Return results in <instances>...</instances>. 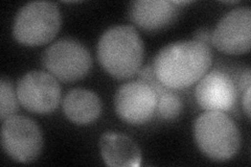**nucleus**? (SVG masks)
Masks as SVG:
<instances>
[{"label":"nucleus","mask_w":251,"mask_h":167,"mask_svg":"<svg viewBox=\"0 0 251 167\" xmlns=\"http://www.w3.org/2000/svg\"><path fill=\"white\" fill-rule=\"evenodd\" d=\"M251 44V10L237 7L224 15L211 31V45L228 54H243Z\"/></svg>","instance_id":"nucleus-9"},{"label":"nucleus","mask_w":251,"mask_h":167,"mask_svg":"<svg viewBox=\"0 0 251 167\" xmlns=\"http://www.w3.org/2000/svg\"><path fill=\"white\" fill-rule=\"evenodd\" d=\"M17 92H15L13 85L9 79L2 77L0 82V118L1 120L15 115L19 109Z\"/></svg>","instance_id":"nucleus-15"},{"label":"nucleus","mask_w":251,"mask_h":167,"mask_svg":"<svg viewBox=\"0 0 251 167\" xmlns=\"http://www.w3.org/2000/svg\"><path fill=\"white\" fill-rule=\"evenodd\" d=\"M251 84V75H250V70L247 69L246 72L243 73L240 77L239 81V87L242 91H246L248 88H250Z\"/></svg>","instance_id":"nucleus-17"},{"label":"nucleus","mask_w":251,"mask_h":167,"mask_svg":"<svg viewBox=\"0 0 251 167\" xmlns=\"http://www.w3.org/2000/svg\"><path fill=\"white\" fill-rule=\"evenodd\" d=\"M114 107L122 120L130 124H144L151 120L157 109L155 90L137 79L121 86L114 96Z\"/></svg>","instance_id":"nucleus-8"},{"label":"nucleus","mask_w":251,"mask_h":167,"mask_svg":"<svg viewBox=\"0 0 251 167\" xmlns=\"http://www.w3.org/2000/svg\"><path fill=\"white\" fill-rule=\"evenodd\" d=\"M243 108H244L245 113L247 117H250V93H251V87L246 91L243 92Z\"/></svg>","instance_id":"nucleus-18"},{"label":"nucleus","mask_w":251,"mask_h":167,"mask_svg":"<svg viewBox=\"0 0 251 167\" xmlns=\"http://www.w3.org/2000/svg\"><path fill=\"white\" fill-rule=\"evenodd\" d=\"M213 63L210 47L196 40L163 47L154 58L152 69L158 81L173 90L191 87L207 73Z\"/></svg>","instance_id":"nucleus-1"},{"label":"nucleus","mask_w":251,"mask_h":167,"mask_svg":"<svg viewBox=\"0 0 251 167\" xmlns=\"http://www.w3.org/2000/svg\"><path fill=\"white\" fill-rule=\"evenodd\" d=\"M195 40L209 46L211 44V31L206 28L199 29L195 33Z\"/></svg>","instance_id":"nucleus-16"},{"label":"nucleus","mask_w":251,"mask_h":167,"mask_svg":"<svg viewBox=\"0 0 251 167\" xmlns=\"http://www.w3.org/2000/svg\"><path fill=\"white\" fill-rule=\"evenodd\" d=\"M100 155L111 167H138L141 152L134 140L119 132H106L100 139Z\"/></svg>","instance_id":"nucleus-12"},{"label":"nucleus","mask_w":251,"mask_h":167,"mask_svg":"<svg viewBox=\"0 0 251 167\" xmlns=\"http://www.w3.org/2000/svg\"><path fill=\"white\" fill-rule=\"evenodd\" d=\"M138 79L148 83L155 90L157 96V113L164 120L176 119L182 110V102L179 95L173 90L162 85L156 78L152 66H146L139 70Z\"/></svg>","instance_id":"nucleus-14"},{"label":"nucleus","mask_w":251,"mask_h":167,"mask_svg":"<svg viewBox=\"0 0 251 167\" xmlns=\"http://www.w3.org/2000/svg\"><path fill=\"white\" fill-rule=\"evenodd\" d=\"M18 100L23 108L37 114L53 112L61 100V87L57 78L44 71H30L17 86Z\"/></svg>","instance_id":"nucleus-7"},{"label":"nucleus","mask_w":251,"mask_h":167,"mask_svg":"<svg viewBox=\"0 0 251 167\" xmlns=\"http://www.w3.org/2000/svg\"><path fill=\"white\" fill-rule=\"evenodd\" d=\"M62 16L58 5L50 1H34L22 6L13 24L16 41L25 46L50 42L61 28Z\"/></svg>","instance_id":"nucleus-4"},{"label":"nucleus","mask_w":251,"mask_h":167,"mask_svg":"<svg viewBox=\"0 0 251 167\" xmlns=\"http://www.w3.org/2000/svg\"><path fill=\"white\" fill-rule=\"evenodd\" d=\"M194 132L198 147L211 160L228 161L239 152L240 131L232 119L224 112H204L196 119Z\"/></svg>","instance_id":"nucleus-3"},{"label":"nucleus","mask_w":251,"mask_h":167,"mask_svg":"<svg viewBox=\"0 0 251 167\" xmlns=\"http://www.w3.org/2000/svg\"><path fill=\"white\" fill-rule=\"evenodd\" d=\"M238 87L223 71L213 70L204 75L196 87L195 96L198 105L205 111L227 112L235 105Z\"/></svg>","instance_id":"nucleus-10"},{"label":"nucleus","mask_w":251,"mask_h":167,"mask_svg":"<svg viewBox=\"0 0 251 167\" xmlns=\"http://www.w3.org/2000/svg\"><path fill=\"white\" fill-rule=\"evenodd\" d=\"M179 6L175 1L168 0H138L131 2L129 18L139 28L158 30L175 20Z\"/></svg>","instance_id":"nucleus-11"},{"label":"nucleus","mask_w":251,"mask_h":167,"mask_svg":"<svg viewBox=\"0 0 251 167\" xmlns=\"http://www.w3.org/2000/svg\"><path fill=\"white\" fill-rule=\"evenodd\" d=\"M42 63L59 81L72 83L88 74L92 61L88 49L81 42L64 38L47 47L42 55Z\"/></svg>","instance_id":"nucleus-5"},{"label":"nucleus","mask_w":251,"mask_h":167,"mask_svg":"<svg viewBox=\"0 0 251 167\" xmlns=\"http://www.w3.org/2000/svg\"><path fill=\"white\" fill-rule=\"evenodd\" d=\"M1 144L5 154L20 163L35 161L43 146L42 133L28 117L14 115L2 121Z\"/></svg>","instance_id":"nucleus-6"},{"label":"nucleus","mask_w":251,"mask_h":167,"mask_svg":"<svg viewBox=\"0 0 251 167\" xmlns=\"http://www.w3.org/2000/svg\"><path fill=\"white\" fill-rule=\"evenodd\" d=\"M63 111L75 124H88L96 121L101 113V101L98 95L86 89L70 90L63 100Z\"/></svg>","instance_id":"nucleus-13"},{"label":"nucleus","mask_w":251,"mask_h":167,"mask_svg":"<svg viewBox=\"0 0 251 167\" xmlns=\"http://www.w3.org/2000/svg\"><path fill=\"white\" fill-rule=\"evenodd\" d=\"M145 46L134 27L116 25L100 38L98 59L107 72L117 79L130 78L143 65Z\"/></svg>","instance_id":"nucleus-2"}]
</instances>
